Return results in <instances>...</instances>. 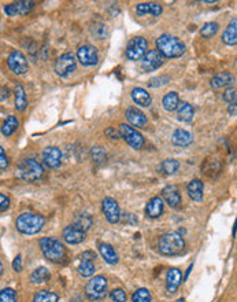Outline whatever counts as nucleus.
Masks as SVG:
<instances>
[{
    "instance_id": "28",
    "label": "nucleus",
    "mask_w": 237,
    "mask_h": 302,
    "mask_svg": "<svg viewBox=\"0 0 237 302\" xmlns=\"http://www.w3.org/2000/svg\"><path fill=\"white\" fill-rule=\"evenodd\" d=\"M193 114H195L193 107H192L188 102H180L177 109V118L180 119V121H183V123H191L192 119H193Z\"/></svg>"
},
{
    "instance_id": "7",
    "label": "nucleus",
    "mask_w": 237,
    "mask_h": 302,
    "mask_svg": "<svg viewBox=\"0 0 237 302\" xmlns=\"http://www.w3.org/2000/svg\"><path fill=\"white\" fill-rule=\"evenodd\" d=\"M148 52V43L144 37L137 36L130 39L125 50V56L129 61H140Z\"/></svg>"
},
{
    "instance_id": "43",
    "label": "nucleus",
    "mask_w": 237,
    "mask_h": 302,
    "mask_svg": "<svg viewBox=\"0 0 237 302\" xmlns=\"http://www.w3.org/2000/svg\"><path fill=\"white\" fill-rule=\"evenodd\" d=\"M169 81H170L169 76H159V77L151 78L150 82H148V85L152 88H158V87H162V85H166Z\"/></svg>"
},
{
    "instance_id": "17",
    "label": "nucleus",
    "mask_w": 237,
    "mask_h": 302,
    "mask_svg": "<svg viewBox=\"0 0 237 302\" xmlns=\"http://www.w3.org/2000/svg\"><path fill=\"white\" fill-rule=\"evenodd\" d=\"M63 240L69 245H78L81 243L84 239H85V231H82L81 228H78L77 225H67L66 228L63 229Z\"/></svg>"
},
{
    "instance_id": "46",
    "label": "nucleus",
    "mask_w": 237,
    "mask_h": 302,
    "mask_svg": "<svg viewBox=\"0 0 237 302\" xmlns=\"http://www.w3.org/2000/svg\"><path fill=\"white\" fill-rule=\"evenodd\" d=\"M7 165H9V160H7V157L5 154V148L0 147V169L5 170L7 168Z\"/></svg>"
},
{
    "instance_id": "11",
    "label": "nucleus",
    "mask_w": 237,
    "mask_h": 302,
    "mask_svg": "<svg viewBox=\"0 0 237 302\" xmlns=\"http://www.w3.org/2000/svg\"><path fill=\"white\" fill-rule=\"evenodd\" d=\"M164 64V56L158 50H148L142 59V69L147 73L155 72Z\"/></svg>"
},
{
    "instance_id": "27",
    "label": "nucleus",
    "mask_w": 237,
    "mask_h": 302,
    "mask_svg": "<svg viewBox=\"0 0 237 302\" xmlns=\"http://www.w3.org/2000/svg\"><path fill=\"white\" fill-rule=\"evenodd\" d=\"M99 253L110 265H115L118 262V254L115 253L114 247L109 245V243H100L99 245Z\"/></svg>"
},
{
    "instance_id": "16",
    "label": "nucleus",
    "mask_w": 237,
    "mask_h": 302,
    "mask_svg": "<svg viewBox=\"0 0 237 302\" xmlns=\"http://www.w3.org/2000/svg\"><path fill=\"white\" fill-rule=\"evenodd\" d=\"M162 199H163L172 209H178L181 203H183V198L181 194L178 191L177 186H166L162 190Z\"/></svg>"
},
{
    "instance_id": "8",
    "label": "nucleus",
    "mask_w": 237,
    "mask_h": 302,
    "mask_svg": "<svg viewBox=\"0 0 237 302\" xmlns=\"http://www.w3.org/2000/svg\"><path fill=\"white\" fill-rule=\"evenodd\" d=\"M77 68V62L72 52H66V54L60 55L59 58L55 62V73L59 77H69L70 74L74 73V70Z\"/></svg>"
},
{
    "instance_id": "30",
    "label": "nucleus",
    "mask_w": 237,
    "mask_h": 302,
    "mask_svg": "<svg viewBox=\"0 0 237 302\" xmlns=\"http://www.w3.org/2000/svg\"><path fill=\"white\" fill-rule=\"evenodd\" d=\"M50 270L47 269L46 266H40V268L33 270V274L30 275V282H32V284H44L50 280Z\"/></svg>"
},
{
    "instance_id": "25",
    "label": "nucleus",
    "mask_w": 237,
    "mask_h": 302,
    "mask_svg": "<svg viewBox=\"0 0 237 302\" xmlns=\"http://www.w3.org/2000/svg\"><path fill=\"white\" fill-rule=\"evenodd\" d=\"M222 41L226 46H236L237 44V18H233L229 25L225 27L222 33Z\"/></svg>"
},
{
    "instance_id": "2",
    "label": "nucleus",
    "mask_w": 237,
    "mask_h": 302,
    "mask_svg": "<svg viewBox=\"0 0 237 302\" xmlns=\"http://www.w3.org/2000/svg\"><path fill=\"white\" fill-rule=\"evenodd\" d=\"M185 249V240L180 232H167L158 242V250L163 256H177Z\"/></svg>"
},
{
    "instance_id": "53",
    "label": "nucleus",
    "mask_w": 237,
    "mask_h": 302,
    "mask_svg": "<svg viewBox=\"0 0 237 302\" xmlns=\"http://www.w3.org/2000/svg\"><path fill=\"white\" fill-rule=\"evenodd\" d=\"M176 302H184V299H183V298H180V299H177Z\"/></svg>"
},
{
    "instance_id": "47",
    "label": "nucleus",
    "mask_w": 237,
    "mask_h": 302,
    "mask_svg": "<svg viewBox=\"0 0 237 302\" xmlns=\"http://www.w3.org/2000/svg\"><path fill=\"white\" fill-rule=\"evenodd\" d=\"M13 269L15 272H21L22 270V257H21V254H18V256L14 258Z\"/></svg>"
},
{
    "instance_id": "39",
    "label": "nucleus",
    "mask_w": 237,
    "mask_h": 302,
    "mask_svg": "<svg viewBox=\"0 0 237 302\" xmlns=\"http://www.w3.org/2000/svg\"><path fill=\"white\" fill-rule=\"evenodd\" d=\"M0 302H17V293L14 288H3L0 291Z\"/></svg>"
},
{
    "instance_id": "12",
    "label": "nucleus",
    "mask_w": 237,
    "mask_h": 302,
    "mask_svg": "<svg viewBox=\"0 0 237 302\" xmlns=\"http://www.w3.org/2000/svg\"><path fill=\"white\" fill-rule=\"evenodd\" d=\"M101 210L105 213L106 219L110 224H117L121 220V210H119L118 202L114 198L107 197L101 202Z\"/></svg>"
},
{
    "instance_id": "14",
    "label": "nucleus",
    "mask_w": 237,
    "mask_h": 302,
    "mask_svg": "<svg viewBox=\"0 0 237 302\" xmlns=\"http://www.w3.org/2000/svg\"><path fill=\"white\" fill-rule=\"evenodd\" d=\"M35 7V2H27V0H22V2H15L11 5L5 6V13L9 17H18V15H26L27 13H30Z\"/></svg>"
},
{
    "instance_id": "37",
    "label": "nucleus",
    "mask_w": 237,
    "mask_h": 302,
    "mask_svg": "<svg viewBox=\"0 0 237 302\" xmlns=\"http://www.w3.org/2000/svg\"><path fill=\"white\" fill-rule=\"evenodd\" d=\"M218 23L217 22H207L203 25L200 29V36L203 39H210V37L215 36V33L218 32Z\"/></svg>"
},
{
    "instance_id": "9",
    "label": "nucleus",
    "mask_w": 237,
    "mask_h": 302,
    "mask_svg": "<svg viewBox=\"0 0 237 302\" xmlns=\"http://www.w3.org/2000/svg\"><path fill=\"white\" fill-rule=\"evenodd\" d=\"M119 132H121V136L125 142L128 143L129 146L133 147V148H142L144 146V137L143 135L137 129H134L133 127L128 125V124H121L119 125Z\"/></svg>"
},
{
    "instance_id": "18",
    "label": "nucleus",
    "mask_w": 237,
    "mask_h": 302,
    "mask_svg": "<svg viewBox=\"0 0 237 302\" xmlns=\"http://www.w3.org/2000/svg\"><path fill=\"white\" fill-rule=\"evenodd\" d=\"M125 117L129 121V124H132L133 127H136V128H144L147 124H148L147 115L143 113L142 110L136 109V107H129V109H126Z\"/></svg>"
},
{
    "instance_id": "20",
    "label": "nucleus",
    "mask_w": 237,
    "mask_h": 302,
    "mask_svg": "<svg viewBox=\"0 0 237 302\" xmlns=\"http://www.w3.org/2000/svg\"><path fill=\"white\" fill-rule=\"evenodd\" d=\"M203 191H205V184L199 178H193L187 186V192L192 201L200 202L203 199Z\"/></svg>"
},
{
    "instance_id": "24",
    "label": "nucleus",
    "mask_w": 237,
    "mask_h": 302,
    "mask_svg": "<svg viewBox=\"0 0 237 302\" xmlns=\"http://www.w3.org/2000/svg\"><path fill=\"white\" fill-rule=\"evenodd\" d=\"M172 142L178 147H188L193 142V136L185 129H176L172 135Z\"/></svg>"
},
{
    "instance_id": "36",
    "label": "nucleus",
    "mask_w": 237,
    "mask_h": 302,
    "mask_svg": "<svg viewBox=\"0 0 237 302\" xmlns=\"http://www.w3.org/2000/svg\"><path fill=\"white\" fill-rule=\"evenodd\" d=\"M78 274L82 278H91L95 274V264L93 261H81V264L78 266Z\"/></svg>"
},
{
    "instance_id": "29",
    "label": "nucleus",
    "mask_w": 237,
    "mask_h": 302,
    "mask_svg": "<svg viewBox=\"0 0 237 302\" xmlns=\"http://www.w3.org/2000/svg\"><path fill=\"white\" fill-rule=\"evenodd\" d=\"M178 105H180V96H178L177 92H169L163 96L162 99V106L166 111H174V110L178 109Z\"/></svg>"
},
{
    "instance_id": "3",
    "label": "nucleus",
    "mask_w": 237,
    "mask_h": 302,
    "mask_svg": "<svg viewBox=\"0 0 237 302\" xmlns=\"http://www.w3.org/2000/svg\"><path fill=\"white\" fill-rule=\"evenodd\" d=\"M46 224V220L37 213H22L17 219V229L23 235H35L39 233Z\"/></svg>"
},
{
    "instance_id": "48",
    "label": "nucleus",
    "mask_w": 237,
    "mask_h": 302,
    "mask_svg": "<svg viewBox=\"0 0 237 302\" xmlns=\"http://www.w3.org/2000/svg\"><path fill=\"white\" fill-rule=\"evenodd\" d=\"M81 261H93L95 260V253L91 252V250H88V252H84L80 256Z\"/></svg>"
},
{
    "instance_id": "10",
    "label": "nucleus",
    "mask_w": 237,
    "mask_h": 302,
    "mask_svg": "<svg viewBox=\"0 0 237 302\" xmlns=\"http://www.w3.org/2000/svg\"><path fill=\"white\" fill-rule=\"evenodd\" d=\"M7 65H9L10 70L17 76L25 74L29 70V65L25 58V55L21 51H13L11 54L7 56Z\"/></svg>"
},
{
    "instance_id": "35",
    "label": "nucleus",
    "mask_w": 237,
    "mask_h": 302,
    "mask_svg": "<svg viewBox=\"0 0 237 302\" xmlns=\"http://www.w3.org/2000/svg\"><path fill=\"white\" fill-rule=\"evenodd\" d=\"M180 168V162L177 160H164L160 164V172L164 174H174Z\"/></svg>"
},
{
    "instance_id": "33",
    "label": "nucleus",
    "mask_w": 237,
    "mask_h": 302,
    "mask_svg": "<svg viewBox=\"0 0 237 302\" xmlns=\"http://www.w3.org/2000/svg\"><path fill=\"white\" fill-rule=\"evenodd\" d=\"M33 302H59V297L50 290H40L35 294Z\"/></svg>"
},
{
    "instance_id": "21",
    "label": "nucleus",
    "mask_w": 237,
    "mask_h": 302,
    "mask_svg": "<svg viewBox=\"0 0 237 302\" xmlns=\"http://www.w3.org/2000/svg\"><path fill=\"white\" fill-rule=\"evenodd\" d=\"M236 81V78L233 76L232 73H229V72H222V73L215 74L214 77L211 78V87L214 88V89H219V88H224V87H230L233 85Z\"/></svg>"
},
{
    "instance_id": "6",
    "label": "nucleus",
    "mask_w": 237,
    "mask_h": 302,
    "mask_svg": "<svg viewBox=\"0 0 237 302\" xmlns=\"http://www.w3.org/2000/svg\"><path fill=\"white\" fill-rule=\"evenodd\" d=\"M107 279L101 275L93 276L85 286V295L91 301H101L107 295Z\"/></svg>"
},
{
    "instance_id": "26",
    "label": "nucleus",
    "mask_w": 237,
    "mask_h": 302,
    "mask_svg": "<svg viewBox=\"0 0 237 302\" xmlns=\"http://www.w3.org/2000/svg\"><path fill=\"white\" fill-rule=\"evenodd\" d=\"M130 96H132V101L134 102L136 105L142 106V107H148V106H151V101H152V99H151V95L144 89V88H133Z\"/></svg>"
},
{
    "instance_id": "40",
    "label": "nucleus",
    "mask_w": 237,
    "mask_h": 302,
    "mask_svg": "<svg viewBox=\"0 0 237 302\" xmlns=\"http://www.w3.org/2000/svg\"><path fill=\"white\" fill-rule=\"evenodd\" d=\"M222 98H224V101L226 102L229 106L236 105L237 103V89L233 87L226 88L224 92V95H222Z\"/></svg>"
},
{
    "instance_id": "51",
    "label": "nucleus",
    "mask_w": 237,
    "mask_h": 302,
    "mask_svg": "<svg viewBox=\"0 0 237 302\" xmlns=\"http://www.w3.org/2000/svg\"><path fill=\"white\" fill-rule=\"evenodd\" d=\"M191 270H192V265H189V268H188V270H187V274H185V279H188V276H189V274H191Z\"/></svg>"
},
{
    "instance_id": "52",
    "label": "nucleus",
    "mask_w": 237,
    "mask_h": 302,
    "mask_svg": "<svg viewBox=\"0 0 237 302\" xmlns=\"http://www.w3.org/2000/svg\"><path fill=\"white\" fill-rule=\"evenodd\" d=\"M236 231H237V221L234 223V227H233V235H236Z\"/></svg>"
},
{
    "instance_id": "38",
    "label": "nucleus",
    "mask_w": 237,
    "mask_h": 302,
    "mask_svg": "<svg viewBox=\"0 0 237 302\" xmlns=\"http://www.w3.org/2000/svg\"><path fill=\"white\" fill-rule=\"evenodd\" d=\"M132 302H151V293L147 288H139L133 293Z\"/></svg>"
},
{
    "instance_id": "1",
    "label": "nucleus",
    "mask_w": 237,
    "mask_h": 302,
    "mask_svg": "<svg viewBox=\"0 0 237 302\" xmlns=\"http://www.w3.org/2000/svg\"><path fill=\"white\" fill-rule=\"evenodd\" d=\"M155 46L156 50L159 51L164 58H178V56L184 55V52L187 50L185 44L178 37L167 35V33L160 35L156 39Z\"/></svg>"
},
{
    "instance_id": "13",
    "label": "nucleus",
    "mask_w": 237,
    "mask_h": 302,
    "mask_svg": "<svg viewBox=\"0 0 237 302\" xmlns=\"http://www.w3.org/2000/svg\"><path fill=\"white\" fill-rule=\"evenodd\" d=\"M43 162L47 168L56 169L62 164V151L55 146L46 147L43 151Z\"/></svg>"
},
{
    "instance_id": "44",
    "label": "nucleus",
    "mask_w": 237,
    "mask_h": 302,
    "mask_svg": "<svg viewBox=\"0 0 237 302\" xmlns=\"http://www.w3.org/2000/svg\"><path fill=\"white\" fill-rule=\"evenodd\" d=\"M105 133H106V136L110 137L111 140H118L119 137H122L121 136V132H119V131H115V128H113V127H110V128L106 129Z\"/></svg>"
},
{
    "instance_id": "19",
    "label": "nucleus",
    "mask_w": 237,
    "mask_h": 302,
    "mask_svg": "<svg viewBox=\"0 0 237 302\" xmlns=\"http://www.w3.org/2000/svg\"><path fill=\"white\" fill-rule=\"evenodd\" d=\"M183 282V274L181 270L177 268H170L166 275V290L170 294H173L177 291V288L180 287V284Z\"/></svg>"
},
{
    "instance_id": "49",
    "label": "nucleus",
    "mask_w": 237,
    "mask_h": 302,
    "mask_svg": "<svg viewBox=\"0 0 237 302\" xmlns=\"http://www.w3.org/2000/svg\"><path fill=\"white\" fill-rule=\"evenodd\" d=\"M9 98V89L7 88H2V102H5V99Z\"/></svg>"
},
{
    "instance_id": "45",
    "label": "nucleus",
    "mask_w": 237,
    "mask_h": 302,
    "mask_svg": "<svg viewBox=\"0 0 237 302\" xmlns=\"http://www.w3.org/2000/svg\"><path fill=\"white\" fill-rule=\"evenodd\" d=\"M9 207H10L9 197H6L5 194H0V210H2V213H5Z\"/></svg>"
},
{
    "instance_id": "23",
    "label": "nucleus",
    "mask_w": 237,
    "mask_h": 302,
    "mask_svg": "<svg viewBox=\"0 0 237 302\" xmlns=\"http://www.w3.org/2000/svg\"><path fill=\"white\" fill-rule=\"evenodd\" d=\"M163 9L159 3H154V2H150V3H140V5L136 6V14L139 17H143V15H147V14H151L154 17H159L162 14Z\"/></svg>"
},
{
    "instance_id": "15",
    "label": "nucleus",
    "mask_w": 237,
    "mask_h": 302,
    "mask_svg": "<svg viewBox=\"0 0 237 302\" xmlns=\"http://www.w3.org/2000/svg\"><path fill=\"white\" fill-rule=\"evenodd\" d=\"M77 59L84 66H93L97 64L99 55H97L95 47L87 44V46H81L77 50Z\"/></svg>"
},
{
    "instance_id": "5",
    "label": "nucleus",
    "mask_w": 237,
    "mask_h": 302,
    "mask_svg": "<svg viewBox=\"0 0 237 302\" xmlns=\"http://www.w3.org/2000/svg\"><path fill=\"white\" fill-rule=\"evenodd\" d=\"M40 249L44 257L51 262H60L64 258V247L62 245L59 239L51 238V236H46V238L40 239Z\"/></svg>"
},
{
    "instance_id": "50",
    "label": "nucleus",
    "mask_w": 237,
    "mask_h": 302,
    "mask_svg": "<svg viewBox=\"0 0 237 302\" xmlns=\"http://www.w3.org/2000/svg\"><path fill=\"white\" fill-rule=\"evenodd\" d=\"M229 114H230V115H236L237 114V103H236V105L229 106Z\"/></svg>"
},
{
    "instance_id": "42",
    "label": "nucleus",
    "mask_w": 237,
    "mask_h": 302,
    "mask_svg": "<svg viewBox=\"0 0 237 302\" xmlns=\"http://www.w3.org/2000/svg\"><path fill=\"white\" fill-rule=\"evenodd\" d=\"M91 154L93 161L97 162V164H101V162H105L106 161V153L101 147H93L91 150Z\"/></svg>"
},
{
    "instance_id": "41",
    "label": "nucleus",
    "mask_w": 237,
    "mask_h": 302,
    "mask_svg": "<svg viewBox=\"0 0 237 302\" xmlns=\"http://www.w3.org/2000/svg\"><path fill=\"white\" fill-rule=\"evenodd\" d=\"M109 295L110 298H111V301L114 302H126V299H128V295H126V293L123 291L122 288H114V290H111Z\"/></svg>"
},
{
    "instance_id": "31",
    "label": "nucleus",
    "mask_w": 237,
    "mask_h": 302,
    "mask_svg": "<svg viewBox=\"0 0 237 302\" xmlns=\"http://www.w3.org/2000/svg\"><path fill=\"white\" fill-rule=\"evenodd\" d=\"M19 127V119L15 117V115H9L6 121L3 123V127H2V133L5 135L6 137L11 136Z\"/></svg>"
},
{
    "instance_id": "22",
    "label": "nucleus",
    "mask_w": 237,
    "mask_h": 302,
    "mask_svg": "<svg viewBox=\"0 0 237 302\" xmlns=\"http://www.w3.org/2000/svg\"><path fill=\"white\" fill-rule=\"evenodd\" d=\"M163 213V199L160 197L151 198L146 207V215L150 219H158Z\"/></svg>"
},
{
    "instance_id": "4",
    "label": "nucleus",
    "mask_w": 237,
    "mask_h": 302,
    "mask_svg": "<svg viewBox=\"0 0 237 302\" xmlns=\"http://www.w3.org/2000/svg\"><path fill=\"white\" fill-rule=\"evenodd\" d=\"M43 173H44V170H43L41 164L33 158H25L19 162L18 168H17V177L26 183L37 182L39 178H41Z\"/></svg>"
},
{
    "instance_id": "32",
    "label": "nucleus",
    "mask_w": 237,
    "mask_h": 302,
    "mask_svg": "<svg viewBox=\"0 0 237 302\" xmlns=\"http://www.w3.org/2000/svg\"><path fill=\"white\" fill-rule=\"evenodd\" d=\"M27 106V99H26V94H25V89L21 84H18L15 87V109L17 111H23L26 109Z\"/></svg>"
},
{
    "instance_id": "34",
    "label": "nucleus",
    "mask_w": 237,
    "mask_h": 302,
    "mask_svg": "<svg viewBox=\"0 0 237 302\" xmlns=\"http://www.w3.org/2000/svg\"><path fill=\"white\" fill-rule=\"evenodd\" d=\"M93 224V220L89 215L87 213H84V215H78L74 220V225H77L78 228H81L82 231H85L87 232L88 229L91 228V225Z\"/></svg>"
}]
</instances>
